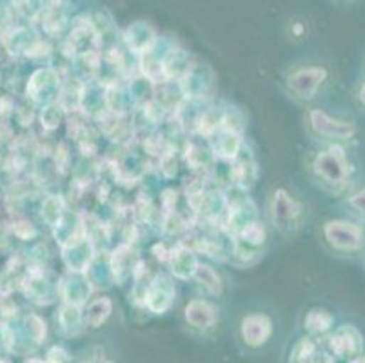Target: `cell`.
Returning a JSON list of instances; mask_svg holds the SVG:
<instances>
[{
  "label": "cell",
  "instance_id": "6da1fadb",
  "mask_svg": "<svg viewBox=\"0 0 365 363\" xmlns=\"http://www.w3.org/2000/svg\"><path fill=\"white\" fill-rule=\"evenodd\" d=\"M324 238L334 251L356 253L364 247L365 233L358 223L349 220H331L324 226Z\"/></svg>",
  "mask_w": 365,
  "mask_h": 363
},
{
  "label": "cell",
  "instance_id": "7a4b0ae2",
  "mask_svg": "<svg viewBox=\"0 0 365 363\" xmlns=\"http://www.w3.org/2000/svg\"><path fill=\"white\" fill-rule=\"evenodd\" d=\"M314 171L324 184L334 187H342L349 178V164L340 149L322 151L314 160Z\"/></svg>",
  "mask_w": 365,
  "mask_h": 363
},
{
  "label": "cell",
  "instance_id": "3957f363",
  "mask_svg": "<svg viewBox=\"0 0 365 363\" xmlns=\"http://www.w3.org/2000/svg\"><path fill=\"white\" fill-rule=\"evenodd\" d=\"M309 120H311V127L314 130V133L329 138V140H351L356 135V127H354L353 122L329 117V115H325L324 111H318V109L311 111Z\"/></svg>",
  "mask_w": 365,
  "mask_h": 363
},
{
  "label": "cell",
  "instance_id": "277c9868",
  "mask_svg": "<svg viewBox=\"0 0 365 363\" xmlns=\"http://www.w3.org/2000/svg\"><path fill=\"white\" fill-rule=\"evenodd\" d=\"M325 80H327V69L320 68V65H309V68H302L292 73L289 77V88L295 97L309 100L317 95Z\"/></svg>",
  "mask_w": 365,
  "mask_h": 363
},
{
  "label": "cell",
  "instance_id": "5b68a950",
  "mask_svg": "<svg viewBox=\"0 0 365 363\" xmlns=\"http://www.w3.org/2000/svg\"><path fill=\"white\" fill-rule=\"evenodd\" d=\"M273 332L271 320L265 315H249L242 322V338L251 347H260Z\"/></svg>",
  "mask_w": 365,
  "mask_h": 363
},
{
  "label": "cell",
  "instance_id": "8992f818",
  "mask_svg": "<svg viewBox=\"0 0 365 363\" xmlns=\"http://www.w3.org/2000/svg\"><path fill=\"white\" fill-rule=\"evenodd\" d=\"M331 349L338 356H360L364 351V336L358 332L356 327L344 325L331 338Z\"/></svg>",
  "mask_w": 365,
  "mask_h": 363
},
{
  "label": "cell",
  "instance_id": "52a82bcc",
  "mask_svg": "<svg viewBox=\"0 0 365 363\" xmlns=\"http://www.w3.org/2000/svg\"><path fill=\"white\" fill-rule=\"evenodd\" d=\"M300 214V206L297 200H292L285 191H276L273 198V220L280 229L291 227L289 223H295V220Z\"/></svg>",
  "mask_w": 365,
  "mask_h": 363
},
{
  "label": "cell",
  "instance_id": "ba28073f",
  "mask_svg": "<svg viewBox=\"0 0 365 363\" xmlns=\"http://www.w3.org/2000/svg\"><path fill=\"white\" fill-rule=\"evenodd\" d=\"M186 320L195 329H209L211 325H215L216 312L207 302L195 300L186 307Z\"/></svg>",
  "mask_w": 365,
  "mask_h": 363
},
{
  "label": "cell",
  "instance_id": "9c48e42d",
  "mask_svg": "<svg viewBox=\"0 0 365 363\" xmlns=\"http://www.w3.org/2000/svg\"><path fill=\"white\" fill-rule=\"evenodd\" d=\"M333 322H334L333 315L325 311V309H312V311L307 315V318H305V327H307L309 332L322 335V332L331 329Z\"/></svg>",
  "mask_w": 365,
  "mask_h": 363
},
{
  "label": "cell",
  "instance_id": "30bf717a",
  "mask_svg": "<svg viewBox=\"0 0 365 363\" xmlns=\"http://www.w3.org/2000/svg\"><path fill=\"white\" fill-rule=\"evenodd\" d=\"M111 312V302L110 300H97L90 305L88 309V315H85V322L90 323L91 327H98L106 322L107 316Z\"/></svg>",
  "mask_w": 365,
  "mask_h": 363
},
{
  "label": "cell",
  "instance_id": "8fae6325",
  "mask_svg": "<svg viewBox=\"0 0 365 363\" xmlns=\"http://www.w3.org/2000/svg\"><path fill=\"white\" fill-rule=\"evenodd\" d=\"M349 206L365 216V187L364 189L356 191V193L349 198Z\"/></svg>",
  "mask_w": 365,
  "mask_h": 363
},
{
  "label": "cell",
  "instance_id": "7c38bea8",
  "mask_svg": "<svg viewBox=\"0 0 365 363\" xmlns=\"http://www.w3.org/2000/svg\"><path fill=\"white\" fill-rule=\"evenodd\" d=\"M65 362H68V356H65V352L62 351V349H51V351H49L48 363H65Z\"/></svg>",
  "mask_w": 365,
  "mask_h": 363
},
{
  "label": "cell",
  "instance_id": "4fadbf2b",
  "mask_svg": "<svg viewBox=\"0 0 365 363\" xmlns=\"http://www.w3.org/2000/svg\"><path fill=\"white\" fill-rule=\"evenodd\" d=\"M358 100L361 105H365V82L360 85V91H358Z\"/></svg>",
  "mask_w": 365,
  "mask_h": 363
},
{
  "label": "cell",
  "instance_id": "5bb4252c",
  "mask_svg": "<svg viewBox=\"0 0 365 363\" xmlns=\"http://www.w3.org/2000/svg\"><path fill=\"white\" fill-rule=\"evenodd\" d=\"M84 363H113V362H110V359L106 358H93V359H88V362Z\"/></svg>",
  "mask_w": 365,
  "mask_h": 363
},
{
  "label": "cell",
  "instance_id": "9a60e30c",
  "mask_svg": "<svg viewBox=\"0 0 365 363\" xmlns=\"http://www.w3.org/2000/svg\"><path fill=\"white\" fill-rule=\"evenodd\" d=\"M349 363H365V358H361V356H356V358L351 359Z\"/></svg>",
  "mask_w": 365,
  "mask_h": 363
},
{
  "label": "cell",
  "instance_id": "2e32d148",
  "mask_svg": "<svg viewBox=\"0 0 365 363\" xmlns=\"http://www.w3.org/2000/svg\"><path fill=\"white\" fill-rule=\"evenodd\" d=\"M26 363H48V362H44V359H38V358H31V359H28Z\"/></svg>",
  "mask_w": 365,
  "mask_h": 363
}]
</instances>
